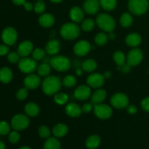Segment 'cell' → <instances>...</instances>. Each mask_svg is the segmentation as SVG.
I'll return each mask as SVG.
<instances>
[{
	"mask_svg": "<svg viewBox=\"0 0 149 149\" xmlns=\"http://www.w3.org/2000/svg\"><path fill=\"white\" fill-rule=\"evenodd\" d=\"M62 82L59 77L56 76H47L42 82V90L47 95H53L61 90Z\"/></svg>",
	"mask_w": 149,
	"mask_h": 149,
	"instance_id": "obj_1",
	"label": "cell"
},
{
	"mask_svg": "<svg viewBox=\"0 0 149 149\" xmlns=\"http://www.w3.org/2000/svg\"><path fill=\"white\" fill-rule=\"evenodd\" d=\"M96 23L101 30L108 33L113 32L116 28V21L113 17L106 13L98 15L96 17Z\"/></svg>",
	"mask_w": 149,
	"mask_h": 149,
	"instance_id": "obj_2",
	"label": "cell"
},
{
	"mask_svg": "<svg viewBox=\"0 0 149 149\" xmlns=\"http://www.w3.org/2000/svg\"><path fill=\"white\" fill-rule=\"evenodd\" d=\"M60 33L63 39L74 40L79 36L80 29L75 23H66L61 26Z\"/></svg>",
	"mask_w": 149,
	"mask_h": 149,
	"instance_id": "obj_3",
	"label": "cell"
},
{
	"mask_svg": "<svg viewBox=\"0 0 149 149\" xmlns=\"http://www.w3.org/2000/svg\"><path fill=\"white\" fill-rule=\"evenodd\" d=\"M148 0H129L128 9L131 13L135 15H142L148 10Z\"/></svg>",
	"mask_w": 149,
	"mask_h": 149,
	"instance_id": "obj_4",
	"label": "cell"
},
{
	"mask_svg": "<svg viewBox=\"0 0 149 149\" xmlns=\"http://www.w3.org/2000/svg\"><path fill=\"white\" fill-rule=\"evenodd\" d=\"M49 64L52 68L61 72L68 71L71 67V61L64 55H55L52 57L50 58Z\"/></svg>",
	"mask_w": 149,
	"mask_h": 149,
	"instance_id": "obj_5",
	"label": "cell"
},
{
	"mask_svg": "<svg viewBox=\"0 0 149 149\" xmlns=\"http://www.w3.org/2000/svg\"><path fill=\"white\" fill-rule=\"evenodd\" d=\"M18 68L21 72L30 74L34 72L37 69V63H36V60H34L33 58L25 57V58H22L19 61Z\"/></svg>",
	"mask_w": 149,
	"mask_h": 149,
	"instance_id": "obj_6",
	"label": "cell"
},
{
	"mask_svg": "<svg viewBox=\"0 0 149 149\" xmlns=\"http://www.w3.org/2000/svg\"><path fill=\"white\" fill-rule=\"evenodd\" d=\"M30 120L26 115H15L11 120V127L17 131L23 130L29 127Z\"/></svg>",
	"mask_w": 149,
	"mask_h": 149,
	"instance_id": "obj_7",
	"label": "cell"
},
{
	"mask_svg": "<svg viewBox=\"0 0 149 149\" xmlns=\"http://www.w3.org/2000/svg\"><path fill=\"white\" fill-rule=\"evenodd\" d=\"M111 103L116 109H123L127 107L129 105V98L127 95L118 93L111 97Z\"/></svg>",
	"mask_w": 149,
	"mask_h": 149,
	"instance_id": "obj_8",
	"label": "cell"
},
{
	"mask_svg": "<svg viewBox=\"0 0 149 149\" xmlns=\"http://www.w3.org/2000/svg\"><path fill=\"white\" fill-rule=\"evenodd\" d=\"M94 113L97 118L100 119H107L113 114L111 108L104 103H99L95 105Z\"/></svg>",
	"mask_w": 149,
	"mask_h": 149,
	"instance_id": "obj_9",
	"label": "cell"
},
{
	"mask_svg": "<svg viewBox=\"0 0 149 149\" xmlns=\"http://www.w3.org/2000/svg\"><path fill=\"white\" fill-rule=\"evenodd\" d=\"M143 54L139 48H134L129 52L127 56V63L130 66H136L143 61Z\"/></svg>",
	"mask_w": 149,
	"mask_h": 149,
	"instance_id": "obj_10",
	"label": "cell"
},
{
	"mask_svg": "<svg viewBox=\"0 0 149 149\" xmlns=\"http://www.w3.org/2000/svg\"><path fill=\"white\" fill-rule=\"evenodd\" d=\"M1 39L5 45H13L17 39V33L13 27H7L1 33Z\"/></svg>",
	"mask_w": 149,
	"mask_h": 149,
	"instance_id": "obj_11",
	"label": "cell"
},
{
	"mask_svg": "<svg viewBox=\"0 0 149 149\" xmlns=\"http://www.w3.org/2000/svg\"><path fill=\"white\" fill-rule=\"evenodd\" d=\"M105 82V78L103 74L99 73L92 74L87 77V85L92 88H100L103 85Z\"/></svg>",
	"mask_w": 149,
	"mask_h": 149,
	"instance_id": "obj_12",
	"label": "cell"
},
{
	"mask_svg": "<svg viewBox=\"0 0 149 149\" xmlns=\"http://www.w3.org/2000/svg\"><path fill=\"white\" fill-rule=\"evenodd\" d=\"M23 84H24L25 87H26L28 90L36 89L41 84L40 76L37 74H30L24 79Z\"/></svg>",
	"mask_w": 149,
	"mask_h": 149,
	"instance_id": "obj_13",
	"label": "cell"
},
{
	"mask_svg": "<svg viewBox=\"0 0 149 149\" xmlns=\"http://www.w3.org/2000/svg\"><path fill=\"white\" fill-rule=\"evenodd\" d=\"M91 49V45L88 42L85 40H81L74 45V52L78 56H84L90 52Z\"/></svg>",
	"mask_w": 149,
	"mask_h": 149,
	"instance_id": "obj_14",
	"label": "cell"
},
{
	"mask_svg": "<svg viewBox=\"0 0 149 149\" xmlns=\"http://www.w3.org/2000/svg\"><path fill=\"white\" fill-rule=\"evenodd\" d=\"M91 89L89 86L80 85L74 92V97L79 100H85L91 97Z\"/></svg>",
	"mask_w": 149,
	"mask_h": 149,
	"instance_id": "obj_15",
	"label": "cell"
},
{
	"mask_svg": "<svg viewBox=\"0 0 149 149\" xmlns=\"http://www.w3.org/2000/svg\"><path fill=\"white\" fill-rule=\"evenodd\" d=\"M33 50V43L30 41H23V42L19 45L18 47H17V52L20 57L22 58H25L27 57L28 55L32 53Z\"/></svg>",
	"mask_w": 149,
	"mask_h": 149,
	"instance_id": "obj_16",
	"label": "cell"
},
{
	"mask_svg": "<svg viewBox=\"0 0 149 149\" xmlns=\"http://www.w3.org/2000/svg\"><path fill=\"white\" fill-rule=\"evenodd\" d=\"M99 0H86L83 4V8L85 13L89 15H95L100 9Z\"/></svg>",
	"mask_w": 149,
	"mask_h": 149,
	"instance_id": "obj_17",
	"label": "cell"
},
{
	"mask_svg": "<svg viewBox=\"0 0 149 149\" xmlns=\"http://www.w3.org/2000/svg\"><path fill=\"white\" fill-rule=\"evenodd\" d=\"M61 50V43L57 39H52L47 43L45 46V51L50 55H57Z\"/></svg>",
	"mask_w": 149,
	"mask_h": 149,
	"instance_id": "obj_18",
	"label": "cell"
},
{
	"mask_svg": "<svg viewBox=\"0 0 149 149\" xmlns=\"http://www.w3.org/2000/svg\"><path fill=\"white\" fill-rule=\"evenodd\" d=\"M69 16L73 22L80 23L84 19V13L82 9L80 8L79 7H74L70 10Z\"/></svg>",
	"mask_w": 149,
	"mask_h": 149,
	"instance_id": "obj_19",
	"label": "cell"
},
{
	"mask_svg": "<svg viewBox=\"0 0 149 149\" xmlns=\"http://www.w3.org/2000/svg\"><path fill=\"white\" fill-rule=\"evenodd\" d=\"M142 42V38L141 35L138 33H131L127 35L125 39V42L130 47H136L139 46Z\"/></svg>",
	"mask_w": 149,
	"mask_h": 149,
	"instance_id": "obj_20",
	"label": "cell"
},
{
	"mask_svg": "<svg viewBox=\"0 0 149 149\" xmlns=\"http://www.w3.org/2000/svg\"><path fill=\"white\" fill-rule=\"evenodd\" d=\"M65 112L68 116L76 118L81 115L82 111H81V108L79 105L74 103H68L65 107Z\"/></svg>",
	"mask_w": 149,
	"mask_h": 149,
	"instance_id": "obj_21",
	"label": "cell"
},
{
	"mask_svg": "<svg viewBox=\"0 0 149 149\" xmlns=\"http://www.w3.org/2000/svg\"><path fill=\"white\" fill-rule=\"evenodd\" d=\"M107 97V93L104 90L98 89L95 90L91 95V101L93 105L102 103Z\"/></svg>",
	"mask_w": 149,
	"mask_h": 149,
	"instance_id": "obj_22",
	"label": "cell"
},
{
	"mask_svg": "<svg viewBox=\"0 0 149 149\" xmlns=\"http://www.w3.org/2000/svg\"><path fill=\"white\" fill-rule=\"evenodd\" d=\"M39 23L42 27L49 28L55 23V17L49 13H45L39 17Z\"/></svg>",
	"mask_w": 149,
	"mask_h": 149,
	"instance_id": "obj_23",
	"label": "cell"
},
{
	"mask_svg": "<svg viewBox=\"0 0 149 149\" xmlns=\"http://www.w3.org/2000/svg\"><path fill=\"white\" fill-rule=\"evenodd\" d=\"M13 77V71L8 67H3L0 69V81L7 84L12 81Z\"/></svg>",
	"mask_w": 149,
	"mask_h": 149,
	"instance_id": "obj_24",
	"label": "cell"
},
{
	"mask_svg": "<svg viewBox=\"0 0 149 149\" xmlns=\"http://www.w3.org/2000/svg\"><path fill=\"white\" fill-rule=\"evenodd\" d=\"M68 132V128L67 125L64 124H58L54 127L52 130V133L55 138H62L65 136Z\"/></svg>",
	"mask_w": 149,
	"mask_h": 149,
	"instance_id": "obj_25",
	"label": "cell"
},
{
	"mask_svg": "<svg viewBox=\"0 0 149 149\" xmlns=\"http://www.w3.org/2000/svg\"><path fill=\"white\" fill-rule=\"evenodd\" d=\"M100 138L98 135H93L86 140L85 145L89 149H96L100 144Z\"/></svg>",
	"mask_w": 149,
	"mask_h": 149,
	"instance_id": "obj_26",
	"label": "cell"
},
{
	"mask_svg": "<svg viewBox=\"0 0 149 149\" xmlns=\"http://www.w3.org/2000/svg\"><path fill=\"white\" fill-rule=\"evenodd\" d=\"M24 110L26 115L31 117L36 116L39 113V107L34 103H29L26 104Z\"/></svg>",
	"mask_w": 149,
	"mask_h": 149,
	"instance_id": "obj_27",
	"label": "cell"
},
{
	"mask_svg": "<svg viewBox=\"0 0 149 149\" xmlns=\"http://www.w3.org/2000/svg\"><path fill=\"white\" fill-rule=\"evenodd\" d=\"M61 145L60 141L56 138H50L46 140L44 143L43 149H61Z\"/></svg>",
	"mask_w": 149,
	"mask_h": 149,
	"instance_id": "obj_28",
	"label": "cell"
},
{
	"mask_svg": "<svg viewBox=\"0 0 149 149\" xmlns=\"http://www.w3.org/2000/svg\"><path fill=\"white\" fill-rule=\"evenodd\" d=\"M97 62L93 59L85 60L81 63V68L86 72H93L97 68Z\"/></svg>",
	"mask_w": 149,
	"mask_h": 149,
	"instance_id": "obj_29",
	"label": "cell"
},
{
	"mask_svg": "<svg viewBox=\"0 0 149 149\" xmlns=\"http://www.w3.org/2000/svg\"><path fill=\"white\" fill-rule=\"evenodd\" d=\"M51 68H52V66L49 63H42L37 68L38 75L40 76V77H47L51 72Z\"/></svg>",
	"mask_w": 149,
	"mask_h": 149,
	"instance_id": "obj_30",
	"label": "cell"
},
{
	"mask_svg": "<svg viewBox=\"0 0 149 149\" xmlns=\"http://www.w3.org/2000/svg\"><path fill=\"white\" fill-rule=\"evenodd\" d=\"M100 7L106 11H112L117 5L116 0H99Z\"/></svg>",
	"mask_w": 149,
	"mask_h": 149,
	"instance_id": "obj_31",
	"label": "cell"
},
{
	"mask_svg": "<svg viewBox=\"0 0 149 149\" xmlns=\"http://www.w3.org/2000/svg\"><path fill=\"white\" fill-rule=\"evenodd\" d=\"M120 25L124 28H128L132 26L133 23V17L132 15L129 13H125L121 16L120 20Z\"/></svg>",
	"mask_w": 149,
	"mask_h": 149,
	"instance_id": "obj_32",
	"label": "cell"
},
{
	"mask_svg": "<svg viewBox=\"0 0 149 149\" xmlns=\"http://www.w3.org/2000/svg\"><path fill=\"white\" fill-rule=\"evenodd\" d=\"M113 61L119 66H122L127 63V57L122 51H116L113 55Z\"/></svg>",
	"mask_w": 149,
	"mask_h": 149,
	"instance_id": "obj_33",
	"label": "cell"
},
{
	"mask_svg": "<svg viewBox=\"0 0 149 149\" xmlns=\"http://www.w3.org/2000/svg\"><path fill=\"white\" fill-rule=\"evenodd\" d=\"M109 40V36L106 34L104 32H101V33H97L95 38V44L98 46H103L106 45Z\"/></svg>",
	"mask_w": 149,
	"mask_h": 149,
	"instance_id": "obj_34",
	"label": "cell"
},
{
	"mask_svg": "<svg viewBox=\"0 0 149 149\" xmlns=\"http://www.w3.org/2000/svg\"><path fill=\"white\" fill-rule=\"evenodd\" d=\"M62 84H63L64 87H73L77 84V79L74 76L68 75L64 77L63 80L62 81Z\"/></svg>",
	"mask_w": 149,
	"mask_h": 149,
	"instance_id": "obj_35",
	"label": "cell"
},
{
	"mask_svg": "<svg viewBox=\"0 0 149 149\" xmlns=\"http://www.w3.org/2000/svg\"><path fill=\"white\" fill-rule=\"evenodd\" d=\"M68 96L63 93H58L55 95L54 100L58 105H64L68 102Z\"/></svg>",
	"mask_w": 149,
	"mask_h": 149,
	"instance_id": "obj_36",
	"label": "cell"
},
{
	"mask_svg": "<svg viewBox=\"0 0 149 149\" xmlns=\"http://www.w3.org/2000/svg\"><path fill=\"white\" fill-rule=\"evenodd\" d=\"M95 21L93 19H86L81 23V29L84 31H90L95 28Z\"/></svg>",
	"mask_w": 149,
	"mask_h": 149,
	"instance_id": "obj_37",
	"label": "cell"
},
{
	"mask_svg": "<svg viewBox=\"0 0 149 149\" xmlns=\"http://www.w3.org/2000/svg\"><path fill=\"white\" fill-rule=\"evenodd\" d=\"M45 54H46L45 49H42V48H36L32 52V57L36 61H40L45 58Z\"/></svg>",
	"mask_w": 149,
	"mask_h": 149,
	"instance_id": "obj_38",
	"label": "cell"
},
{
	"mask_svg": "<svg viewBox=\"0 0 149 149\" xmlns=\"http://www.w3.org/2000/svg\"><path fill=\"white\" fill-rule=\"evenodd\" d=\"M33 10L37 14H42L46 10V5L42 0H38L33 6Z\"/></svg>",
	"mask_w": 149,
	"mask_h": 149,
	"instance_id": "obj_39",
	"label": "cell"
},
{
	"mask_svg": "<svg viewBox=\"0 0 149 149\" xmlns=\"http://www.w3.org/2000/svg\"><path fill=\"white\" fill-rule=\"evenodd\" d=\"M38 132H39V135L42 138H44V139H47L50 137L51 132L49 130V129L48 128V127L45 126H41L40 127L38 130Z\"/></svg>",
	"mask_w": 149,
	"mask_h": 149,
	"instance_id": "obj_40",
	"label": "cell"
},
{
	"mask_svg": "<svg viewBox=\"0 0 149 149\" xmlns=\"http://www.w3.org/2000/svg\"><path fill=\"white\" fill-rule=\"evenodd\" d=\"M10 132V126L7 122L1 121L0 122V135H6Z\"/></svg>",
	"mask_w": 149,
	"mask_h": 149,
	"instance_id": "obj_41",
	"label": "cell"
},
{
	"mask_svg": "<svg viewBox=\"0 0 149 149\" xmlns=\"http://www.w3.org/2000/svg\"><path fill=\"white\" fill-rule=\"evenodd\" d=\"M8 139L11 143H17L19 141V140H20V134L17 132V130L13 131V132H10V134H9Z\"/></svg>",
	"mask_w": 149,
	"mask_h": 149,
	"instance_id": "obj_42",
	"label": "cell"
},
{
	"mask_svg": "<svg viewBox=\"0 0 149 149\" xmlns=\"http://www.w3.org/2000/svg\"><path fill=\"white\" fill-rule=\"evenodd\" d=\"M28 94H29L28 89L26 87H24V88L20 89L17 92V93H16V97H17V100H23L27 97Z\"/></svg>",
	"mask_w": 149,
	"mask_h": 149,
	"instance_id": "obj_43",
	"label": "cell"
},
{
	"mask_svg": "<svg viewBox=\"0 0 149 149\" xmlns=\"http://www.w3.org/2000/svg\"><path fill=\"white\" fill-rule=\"evenodd\" d=\"M7 59L11 63H17L20 61V55L17 52H11L7 55Z\"/></svg>",
	"mask_w": 149,
	"mask_h": 149,
	"instance_id": "obj_44",
	"label": "cell"
},
{
	"mask_svg": "<svg viewBox=\"0 0 149 149\" xmlns=\"http://www.w3.org/2000/svg\"><path fill=\"white\" fill-rule=\"evenodd\" d=\"M141 107H142L143 110L149 112V97H145L141 101Z\"/></svg>",
	"mask_w": 149,
	"mask_h": 149,
	"instance_id": "obj_45",
	"label": "cell"
},
{
	"mask_svg": "<svg viewBox=\"0 0 149 149\" xmlns=\"http://www.w3.org/2000/svg\"><path fill=\"white\" fill-rule=\"evenodd\" d=\"M93 110V104L90 103H84V105L81 107V111H82L84 113H89L91 111Z\"/></svg>",
	"mask_w": 149,
	"mask_h": 149,
	"instance_id": "obj_46",
	"label": "cell"
},
{
	"mask_svg": "<svg viewBox=\"0 0 149 149\" xmlns=\"http://www.w3.org/2000/svg\"><path fill=\"white\" fill-rule=\"evenodd\" d=\"M10 48L7 45H0V55H5L9 52Z\"/></svg>",
	"mask_w": 149,
	"mask_h": 149,
	"instance_id": "obj_47",
	"label": "cell"
},
{
	"mask_svg": "<svg viewBox=\"0 0 149 149\" xmlns=\"http://www.w3.org/2000/svg\"><path fill=\"white\" fill-rule=\"evenodd\" d=\"M138 111V109L135 106L133 105H130V106H127V112L130 114H135Z\"/></svg>",
	"mask_w": 149,
	"mask_h": 149,
	"instance_id": "obj_48",
	"label": "cell"
},
{
	"mask_svg": "<svg viewBox=\"0 0 149 149\" xmlns=\"http://www.w3.org/2000/svg\"><path fill=\"white\" fill-rule=\"evenodd\" d=\"M130 68H131L130 65L126 63L125 65L122 66V68H121V71H122L123 73H125V74H127V73H129L130 71Z\"/></svg>",
	"mask_w": 149,
	"mask_h": 149,
	"instance_id": "obj_49",
	"label": "cell"
},
{
	"mask_svg": "<svg viewBox=\"0 0 149 149\" xmlns=\"http://www.w3.org/2000/svg\"><path fill=\"white\" fill-rule=\"evenodd\" d=\"M23 7H24L25 10H27V11H31L33 9V5L31 2H28V1H26L23 4Z\"/></svg>",
	"mask_w": 149,
	"mask_h": 149,
	"instance_id": "obj_50",
	"label": "cell"
},
{
	"mask_svg": "<svg viewBox=\"0 0 149 149\" xmlns=\"http://www.w3.org/2000/svg\"><path fill=\"white\" fill-rule=\"evenodd\" d=\"M12 1L16 5H23L26 0H12Z\"/></svg>",
	"mask_w": 149,
	"mask_h": 149,
	"instance_id": "obj_51",
	"label": "cell"
},
{
	"mask_svg": "<svg viewBox=\"0 0 149 149\" xmlns=\"http://www.w3.org/2000/svg\"><path fill=\"white\" fill-rule=\"evenodd\" d=\"M103 75L105 79H109L111 77V73L110 71H106V72H104V74H103Z\"/></svg>",
	"mask_w": 149,
	"mask_h": 149,
	"instance_id": "obj_52",
	"label": "cell"
},
{
	"mask_svg": "<svg viewBox=\"0 0 149 149\" xmlns=\"http://www.w3.org/2000/svg\"><path fill=\"white\" fill-rule=\"evenodd\" d=\"M76 74L78 76H81L83 74V70L82 68H77V70H76Z\"/></svg>",
	"mask_w": 149,
	"mask_h": 149,
	"instance_id": "obj_53",
	"label": "cell"
},
{
	"mask_svg": "<svg viewBox=\"0 0 149 149\" xmlns=\"http://www.w3.org/2000/svg\"><path fill=\"white\" fill-rule=\"evenodd\" d=\"M109 38H110V39H113L115 38V34L113 32H110L109 35Z\"/></svg>",
	"mask_w": 149,
	"mask_h": 149,
	"instance_id": "obj_54",
	"label": "cell"
},
{
	"mask_svg": "<svg viewBox=\"0 0 149 149\" xmlns=\"http://www.w3.org/2000/svg\"><path fill=\"white\" fill-rule=\"evenodd\" d=\"M0 149H6L5 144L2 141H0Z\"/></svg>",
	"mask_w": 149,
	"mask_h": 149,
	"instance_id": "obj_55",
	"label": "cell"
},
{
	"mask_svg": "<svg viewBox=\"0 0 149 149\" xmlns=\"http://www.w3.org/2000/svg\"><path fill=\"white\" fill-rule=\"evenodd\" d=\"M49 1H52V2H53V3H60V2H61L63 0H49Z\"/></svg>",
	"mask_w": 149,
	"mask_h": 149,
	"instance_id": "obj_56",
	"label": "cell"
},
{
	"mask_svg": "<svg viewBox=\"0 0 149 149\" xmlns=\"http://www.w3.org/2000/svg\"><path fill=\"white\" fill-rule=\"evenodd\" d=\"M19 149H31V148H29V147H28V146H22V147H20Z\"/></svg>",
	"mask_w": 149,
	"mask_h": 149,
	"instance_id": "obj_57",
	"label": "cell"
}]
</instances>
